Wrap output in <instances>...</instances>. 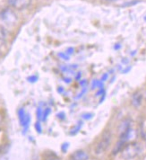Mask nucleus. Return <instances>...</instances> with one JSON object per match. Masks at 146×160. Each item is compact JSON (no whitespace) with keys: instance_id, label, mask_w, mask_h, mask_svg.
Here are the masks:
<instances>
[{"instance_id":"13","label":"nucleus","mask_w":146,"mask_h":160,"mask_svg":"<svg viewBox=\"0 0 146 160\" xmlns=\"http://www.w3.org/2000/svg\"><path fill=\"white\" fill-rule=\"evenodd\" d=\"M43 109H42V107L41 106H39L38 107V109H37L36 112V114H37V118H38V120H42V116H43Z\"/></svg>"},{"instance_id":"15","label":"nucleus","mask_w":146,"mask_h":160,"mask_svg":"<svg viewBox=\"0 0 146 160\" xmlns=\"http://www.w3.org/2000/svg\"><path fill=\"white\" fill-rule=\"evenodd\" d=\"M34 127H35V130H36L38 133H41L42 132V127H41L40 122H37L35 125H34Z\"/></svg>"},{"instance_id":"4","label":"nucleus","mask_w":146,"mask_h":160,"mask_svg":"<svg viewBox=\"0 0 146 160\" xmlns=\"http://www.w3.org/2000/svg\"><path fill=\"white\" fill-rule=\"evenodd\" d=\"M132 121L129 118L123 120L119 126H118V133H119V139H123L127 134V132L131 129Z\"/></svg>"},{"instance_id":"17","label":"nucleus","mask_w":146,"mask_h":160,"mask_svg":"<svg viewBox=\"0 0 146 160\" xmlns=\"http://www.w3.org/2000/svg\"><path fill=\"white\" fill-rule=\"evenodd\" d=\"M69 148V144L66 142V143L62 144V146H61V150L64 153H66V151H67V148Z\"/></svg>"},{"instance_id":"20","label":"nucleus","mask_w":146,"mask_h":160,"mask_svg":"<svg viewBox=\"0 0 146 160\" xmlns=\"http://www.w3.org/2000/svg\"><path fill=\"white\" fill-rule=\"evenodd\" d=\"M59 57H61V58H63V59H65V60H68V59H69V57H68V55H67V54L59 53Z\"/></svg>"},{"instance_id":"16","label":"nucleus","mask_w":146,"mask_h":160,"mask_svg":"<svg viewBox=\"0 0 146 160\" xmlns=\"http://www.w3.org/2000/svg\"><path fill=\"white\" fill-rule=\"evenodd\" d=\"M27 80H28L29 82H31V83H35L37 80H38V77H37V76H31V77H29V78H27Z\"/></svg>"},{"instance_id":"11","label":"nucleus","mask_w":146,"mask_h":160,"mask_svg":"<svg viewBox=\"0 0 146 160\" xmlns=\"http://www.w3.org/2000/svg\"><path fill=\"white\" fill-rule=\"evenodd\" d=\"M82 126V121L78 122V123L76 124V125L73 127V129L70 131V134H71V135H74V134H76V133L81 130Z\"/></svg>"},{"instance_id":"12","label":"nucleus","mask_w":146,"mask_h":160,"mask_svg":"<svg viewBox=\"0 0 146 160\" xmlns=\"http://www.w3.org/2000/svg\"><path fill=\"white\" fill-rule=\"evenodd\" d=\"M7 37V32L4 27L0 26V42H3Z\"/></svg>"},{"instance_id":"8","label":"nucleus","mask_w":146,"mask_h":160,"mask_svg":"<svg viewBox=\"0 0 146 160\" xmlns=\"http://www.w3.org/2000/svg\"><path fill=\"white\" fill-rule=\"evenodd\" d=\"M126 143L125 142H124V141H122V140H118L117 141V143L116 144V146H115V148H114V149H113V155H117V153L121 152V150L123 149V148L125 147V145Z\"/></svg>"},{"instance_id":"5","label":"nucleus","mask_w":146,"mask_h":160,"mask_svg":"<svg viewBox=\"0 0 146 160\" xmlns=\"http://www.w3.org/2000/svg\"><path fill=\"white\" fill-rule=\"evenodd\" d=\"M8 5L17 10H22L29 7L31 0H7Z\"/></svg>"},{"instance_id":"22","label":"nucleus","mask_w":146,"mask_h":160,"mask_svg":"<svg viewBox=\"0 0 146 160\" xmlns=\"http://www.w3.org/2000/svg\"><path fill=\"white\" fill-rule=\"evenodd\" d=\"M73 48H69V49H67L66 50V54L68 55H71V54H73Z\"/></svg>"},{"instance_id":"25","label":"nucleus","mask_w":146,"mask_h":160,"mask_svg":"<svg viewBox=\"0 0 146 160\" xmlns=\"http://www.w3.org/2000/svg\"><path fill=\"white\" fill-rule=\"evenodd\" d=\"M106 1H115V0H106Z\"/></svg>"},{"instance_id":"21","label":"nucleus","mask_w":146,"mask_h":160,"mask_svg":"<svg viewBox=\"0 0 146 160\" xmlns=\"http://www.w3.org/2000/svg\"><path fill=\"white\" fill-rule=\"evenodd\" d=\"M58 118H59V119H61V120H64L65 119V113L64 112H59V113H58Z\"/></svg>"},{"instance_id":"24","label":"nucleus","mask_w":146,"mask_h":160,"mask_svg":"<svg viewBox=\"0 0 146 160\" xmlns=\"http://www.w3.org/2000/svg\"><path fill=\"white\" fill-rule=\"evenodd\" d=\"M65 81H66V83H70L71 82V78H65Z\"/></svg>"},{"instance_id":"18","label":"nucleus","mask_w":146,"mask_h":160,"mask_svg":"<svg viewBox=\"0 0 146 160\" xmlns=\"http://www.w3.org/2000/svg\"><path fill=\"white\" fill-rule=\"evenodd\" d=\"M139 1L137 0H134V1H133V2H129V3H125L122 5V7H128V6H133V5H135V4H137Z\"/></svg>"},{"instance_id":"1","label":"nucleus","mask_w":146,"mask_h":160,"mask_svg":"<svg viewBox=\"0 0 146 160\" xmlns=\"http://www.w3.org/2000/svg\"><path fill=\"white\" fill-rule=\"evenodd\" d=\"M141 151V148L136 142L126 143L121 150V157L125 160H132L135 158Z\"/></svg>"},{"instance_id":"23","label":"nucleus","mask_w":146,"mask_h":160,"mask_svg":"<svg viewBox=\"0 0 146 160\" xmlns=\"http://www.w3.org/2000/svg\"><path fill=\"white\" fill-rule=\"evenodd\" d=\"M3 120H4V116H3V114H2V113L0 112V124L2 123Z\"/></svg>"},{"instance_id":"7","label":"nucleus","mask_w":146,"mask_h":160,"mask_svg":"<svg viewBox=\"0 0 146 160\" xmlns=\"http://www.w3.org/2000/svg\"><path fill=\"white\" fill-rule=\"evenodd\" d=\"M142 101H143V95L141 93L139 92H136L134 93L133 97H132V104L134 106V107H139L142 103Z\"/></svg>"},{"instance_id":"14","label":"nucleus","mask_w":146,"mask_h":160,"mask_svg":"<svg viewBox=\"0 0 146 160\" xmlns=\"http://www.w3.org/2000/svg\"><path fill=\"white\" fill-rule=\"evenodd\" d=\"M50 112H51V109H50L49 107H48V108H46V109L44 110L43 116H42V121H43V122H45V121L47 120V118L49 117V113H50Z\"/></svg>"},{"instance_id":"19","label":"nucleus","mask_w":146,"mask_h":160,"mask_svg":"<svg viewBox=\"0 0 146 160\" xmlns=\"http://www.w3.org/2000/svg\"><path fill=\"white\" fill-rule=\"evenodd\" d=\"M92 117V113H84L82 114V119L84 120H90Z\"/></svg>"},{"instance_id":"10","label":"nucleus","mask_w":146,"mask_h":160,"mask_svg":"<svg viewBox=\"0 0 146 160\" xmlns=\"http://www.w3.org/2000/svg\"><path fill=\"white\" fill-rule=\"evenodd\" d=\"M17 113H18V119H19L20 124L22 125L23 122H24V121H25V119H26V117H27V114H28V113H26L24 109H22V108H20V109L18 110V112H17Z\"/></svg>"},{"instance_id":"6","label":"nucleus","mask_w":146,"mask_h":160,"mask_svg":"<svg viewBox=\"0 0 146 160\" xmlns=\"http://www.w3.org/2000/svg\"><path fill=\"white\" fill-rule=\"evenodd\" d=\"M71 160H88L89 159V155L87 152H85L84 150H77L75 152H73L71 157Z\"/></svg>"},{"instance_id":"3","label":"nucleus","mask_w":146,"mask_h":160,"mask_svg":"<svg viewBox=\"0 0 146 160\" xmlns=\"http://www.w3.org/2000/svg\"><path fill=\"white\" fill-rule=\"evenodd\" d=\"M0 19L7 25H14L17 22V15L11 8H7L1 11Z\"/></svg>"},{"instance_id":"2","label":"nucleus","mask_w":146,"mask_h":160,"mask_svg":"<svg viewBox=\"0 0 146 160\" xmlns=\"http://www.w3.org/2000/svg\"><path fill=\"white\" fill-rule=\"evenodd\" d=\"M111 138H112V134L110 131H105L101 135V138L100 139V141L97 143V145L94 148L95 155L100 156L102 155L105 152L111 143Z\"/></svg>"},{"instance_id":"9","label":"nucleus","mask_w":146,"mask_h":160,"mask_svg":"<svg viewBox=\"0 0 146 160\" xmlns=\"http://www.w3.org/2000/svg\"><path fill=\"white\" fill-rule=\"evenodd\" d=\"M140 134L143 139L146 141V119H144L140 124Z\"/></svg>"}]
</instances>
